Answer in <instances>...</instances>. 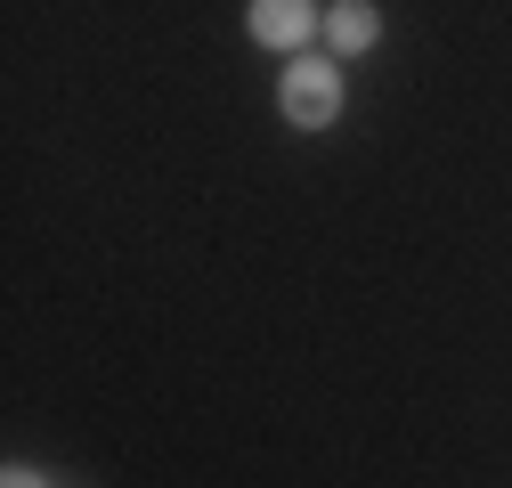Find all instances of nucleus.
I'll return each instance as SVG.
<instances>
[{"mask_svg": "<svg viewBox=\"0 0 512 488\" xmlns=\"http://www.w3.org/2000/svg\"><path fill=\"white\" fill-rule=\"evenodd\" d=\"M334 114H342V74L326 66V57L285 66V122H293V131H326Z\"/></svg>", "mask_w": 512, "mask_h": 488, "instance_id": "1", "label": "nucleus"}, {"mask_svg": "<svg viewBox=\"0 0 512 488\" xmlns=\"http://www.w3.org/2000/svg\"><path fill=\"white\" fill-rule=\"evenodd\" d=\"M309 25H317L309 0H252V33H261L269 49H301V41H309Z\"/></svg>", "mask_w": 512, "mask_h": 488, "instance_id": "2", "label": "nucleus"}, {"mask_svg": "<svg viewBox=\"0 0 512 488\" xmlns=\"http://www.w3.org/2000/svg\"><path fill=\"white\" fill-rule=\"evenodd\" d=\"M374 33H382V17L366 9V0H342V9H326V41H334V49H374Z\"/></svg>", "mask_w": 512, "mask_h": 488, "instance_id": "3", "label": "nucleus"}, {"mask_svg": "<svg viewBox=\"0 0 512 488\" xmlns=\"http://www.w3.org/2000/svg\"><path fill=\"white\" fill-rule=\"evenodd\" d=\"M9 488H41V480H33V472H9Z\"/></svg>", "mask_w": 512, "mask_h": 488, "instance_id": "4", "label": "nucleus"}]
</instances>
